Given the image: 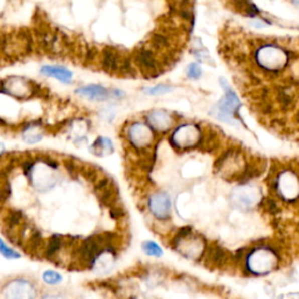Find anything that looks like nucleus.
Here are the masks:
<instances>
[{
	"mask_svg": "<svg viewBox=\"0 0 299 299\" xmlns=\"http://www.w3.org/2000/svg\"><path fill=\"white\" fill-rule=\"evenodd\" d=\"M296 2H297V3H298V4H299V0H296Z\"/></svg>",
	"mask_w": 299,
	"mask_h": 299,
	"instance_id": "obj_33",
	"label": "nucleus"
},
{
	"mask_svg": "<svg viewBox=\"0 0 299 299\" xmlns=\"http://www.w3.org/2000/svg\"><path fill=\"white\" fill-rule=\"evenodd\" d=\"M173 248L186 258H200L205 250V242L201 237L194 236L191 228H181L173 238Z\"/></svg>",
	"mask_w": 299,
	"mask_h": 299,
	"instance_id": "obj_4",
	"label": "nucleus"
},
{
	"mask_svg": "<svg viewBox=\"0 0 299 299\" xmlns=\"http://www.w3.org/2000/svg\"><path fill=\"white\" fill-rule=\"evenodd\" d=\"M75 92H76L78 96H81V97H84L89 99V101L94 102L106 101V99L110 97V95H111L108 89L99 84L85 85V87L78 88Z\"/></svg>",
	"mask_w": 299,
	"mask_h": 299,
	"instance_id": "obj_17",
	"label": "nucleus"
},
{
	"mask_svg": "<svg viewBox=\"0 0 299 299\" xmlns=\"http://www.w3.org/2000/svg\"><path fill=\"white\" fill-rule=\"evenodd\" d=\"M42 299H67L62 296H45Z\"/></svg>",
	"mask_w": 299,
	"mask_h": 299,
	"instance_id": "obj_30",
	"label": "nucleus"
},
{
	"mask_svg": "<svg viewBox=\"0 0 299 299\" xmlns=\"http://www.w3.org/2000/svg\"><path fill=\"white\" fill-rule=\"evenodd\" d=\"M221 85L224 89L223 97L220 99V102L213 110V113L216 116V118L223 120L226 123L235 124V118H236L238 109H240V99H238L236 92L229 87L226 80L221 78Z\"/></svg>",
	"mask_w": 299,
	"mask_h": 299,
	"instance_id": "obj_8",
	"label": "nucleus"
},
{
	"mask_svg": "<svg viewBox=\"0 0 299 299\" xmlns=\"http://www.w3.org/2000/svg\"><path fill=\"white\" fill-rule=\"evenodd\" d=\"M0 254H2L6 259H18L20 258V254L10 248L2 238H0Z\"/></svg>",
	"mask_w": 299,
	"mask_h": 299,
	"instance_id": "obj_27",
	"label": "nucleus"
},
{
	"mask_svg": "<svg viewBox=\"0 0 299 299\" xmlns=\"http://www.w3.org/2000/svg\"><path fill=\"white\" fill-rule=\"evenodd\" d=\"M39 85L27 78L19 76H11L0 83V92L12 96V97L25 99L37 95Z\"/></svg>",
	"mask_w": 299,
	"mask_h": 299,
	"instance_id": "obj_11",
	"label": "nucleus"
},
{
	"mask_svg": "<svg viewBox=\"0 0 299 299\" xmlns=\"http://www.w3.org/2000/svg\"><path fill=\"white\" fill-rule=\"evenodd\" d=\"M147 123L153 131L166 132L173 127L174 119L170 113L162 111V110H157V111H152L147 115Z\"/></svg>",
	"mask_w": 299,
	"mask_h": 299,
	"instance_id": "obj_16",
	"label": "nucleus"
},
{
	"mask_svg": "<svg viewBox=\"0 0 299 299\" xmlns=\"http://www.w3.org/2000/svg\"><path fill=\"white\" fill-rule=\"evenodd\" d=\"M23 219L24 214L19 209H12V211H10L5 216V219H4L6 229L14 230L17 227H20L21 222H23Z\"/></svg>",
	"mask_w": 299,
	"mask_h": 299,
	"instance_id": "obj_24",
	"label": "nucleus"
},
{
	"mask_svg": "<svg viewBox=\"0 0 299 299\" xmlns=\"http://www.w3.org/2000/svg\"><path fill=\"white\" fill-rule=\"evenodd\" d=\"M143 251L147 256H152V257H162L163 256V249L160 248L158 243L153 241H146L143 243Z\"/></svg>",
	"mask_w": 299,
	"mask_h": 299,
	"instance_id": "obj_25",
	"label": "nucleus"
},
{
	"mask_svg": "<svg viewBox=\"0 0 299 299\" xmlns=\"http://www.w3.org/2000/svg\"><path fill=\"white\" fill-rule=\"evenodd\" d=\"M207 262L213 266H223L228 261V254L219 245H213L208 248Z\"/></svg>",
	"mask_w": 299,
	"mask_h": 299,
	"instance_id": "obj_20",
	"label": "nucleus"
},
{
	"mask_svg": "<svg viewBox=\"0 0 299 299\" xmlns=\"http://www.w3.org/2000/svg\"><path fill=\"white\" fill-rule=\"evenodd\" d=\"M298 120H299V116H298Z\"/></svg>",
	"mask_w": 299,
	"mask_h": 299,
	"instance_id": "obj_34",
	"label": "nucleus"
},
{
	"mask_svg": "<svg viewBox=\"0 0 299 299\" xmlns=\"http://www.w3.org/2000/svg\"><path fill=\"white\" fill-rule=\"evenodd\" d=\"M4 152H5V147H4V145L0 143V156H2Z\"/></svg>",
	"mask_w": 299,
	"mask_h": 299,
	"instance_id": "obj_31",
	"label": "nucleus"
},
{
	"mask_svg": "<svg viewBox=\"0 0 299 299\" xmlns=\"http://www.w3.org/2000/svg\"><path fill=\"white\" fill-rule=\"evenodd\" d=\"M201 129L194 124H184L174 130L171 136V144L177 150H190L201 145Z\"/></svg>",
	"mask_w": 299,
	"mask_h": 299,
	"instance_id": "obj_10",
	"label": "nucleus"
},
{
	"mask_svg": "<svg viewBox=\"0 0 299 299\" xmlns=\"http://www.w3.org/2000/svg\"><path fill=\"white\" fill-rule=\"evenodd\" d=\"M275 191L285 202H294L299 199V176L291 169L279 171L275 177Z\"/></svg>",
	"mask_w": 299,
	"mask_h": 299,
	"instance_id": "obj_7",
	"label": "nucleus"
},
{
	"mask_svg": "<svg viewBox=\"0 0 299 299\" xmlns=\"http://www.w3.org/2000/svg\"><path fill=\"white\" fill-rule=\"evenodd\" d=\"M38 41L40 47L49 55L61 56L70 51L68 38L58 30L40 28L38 31Z\"/></svg>",
	"mask_w": 299,
	"mask_h": 299,
	"instance_id": "obj_6",
	"label": "nucleus"
},
{
	"mask_svg": "<svg viewBox=\"0 0 299 299\" xmlns=\"http://www.w3.org/2000/svg\"><path fill=\"white\" fill-rule=\"evenodd\" d=\"M32 49V38L27 31H17L0 35V52L7 59H20Z\"/></svg>",
	"mask_w": 299,
	"mask_h": 299,
	"instance_id": "obj_3",
	"label": "nucleus"
},
{
	"mask_svg": "<svg viewBox=\"0 0 299 299\" xmlns=\"http://www.w3.org/2000/svg\"><path fill=\"white\" fill-rule=\"evenodd\" d=\"M102 67L105 72L111 74H120L123 76H134L136 75V70L131 65L130 60L112 47L103 49Z\"/></svg>",
	"mask_w": 299,
	"mask_h": 299,
	"instance_id": "obj_9",
	"label": "nucleus"
},
{
	"mask_svg": "<svg viewBox=\"0 0 299 299\" xmlns=\"http://www.w3.org/2000/svg\"><path fill=\"white\" fill-rule=\"evenodd\" d=\"M279 263L276 249L269 245L252 248L245 256V269L250 275L265 276L273 271Z\"/></svg>",
	"mask_w": 299,
	"mask_h": 299,
	"instance_id": "obj_1",
	"label": "nucleus"
},
{
	"mask_svg": "<svg viewBox=\"0 0 299 299\" xmlns=\"http://www.w3.org/2000/svg\"><path fill=\"white\" fill-rule=\"evenodd\" d=\"M91 152H94V155L103 157L111 155L113 152V144L109 138L99 137L95 140V143L91 146Z\"/></svg>",
	"mask_w": 299,
	"mask_h": 299,
	"instance_id": "obj_22",
	"label": "nucleus"
},
{
	"mask_svg": "<svg viewBox=\"0 0 299 299\" xmlns=\"http://www.w3.org/2000/svg\"><path fill=\"white\" fill-rule=\"evenodd\" d=\"M173 88L170 87V85H166V84H157L155 87H151V88H147L146 90V94L150 96H158V95H164V94H167V92L172 91Z\"/></svg>",
	"mask_w": 299,
	"mask_h": 299,
	"instance_id": "obj_28",
	"label": "nucleus"
},
{
	"mask_svg": "<svg viewBox=\"0 0 299 299\" xmlns=\"http://www.w3.org/2000/svg\"><path fill=\"white\" fill-rule=\"evenodd\" d=\"M289 51L272 42L259 46L255 52L256 66L265 73L280 72L289 63Z\"/></svg>",
	"mask_w": 299,
	"mask_h": 299,
	"instance_id": "obj_2",
	"label": "nucleus"
},
{
	"mask_svg": "<svg viewBox=\"0 0 299 299\" xmlns=\"http://www.w3.org/2000/svg\"><path fill=\"white\" fill-rule=\"evenodd\" d=\"M42 137H44V133H42L41 126L38 125V123L28 124L23 130V138L28 144L38 143L42 139Z\"/></svg>",
	"mask_w": 299,
	"mask_h": 299,
	"instance_id": "obj_21",
	"label": "nucleus"
},
{
	"mask_svg": "<svg viewBox=\"0 0 299 299\" xmlns=\"http://www.w3.org/2000/svg\"><path fill=\"white\" fill-rule=\"evenodd\" d=\"M42 280L48 285H58L62 282V276L53 270H47L42 273Z\"/></svg>",
	"mask_w": 299,
	"mask_h": 299,
	"instance_id": "obj_26",
	"label": "nucleus"
},
{
	"mask_svg": "<svg viewBox=\"0 0 299 299\" xmlns=\"http://www.w3.org/2000/svg\"><path fill=\"white\" fill-rule=\"evenodd\" d=\"M127 139L134 148L145 150L155 143V132L147 124L136 122L127 129Z\"/></svg>",
	"mask_w": 299,
	"mask_h": 299,
	"instance_id": "obj_12",
	"label": "nucleus"
},
{
	"mask_svg": "<svg viewBox=\"0 0 299 299\" xmlns=\"http://www.w3.org/2000/svg\"><path fill=\"white\" fill-rule=\"evenodd\" d=\"M24 241H26V250L32 255H35L38 252L39 249L44 247V238H42L40 231L32 230L30 236L25 238Z\"/></svg>",
	"mask_w": 299,
	"mask_h": 299,
	"instance_id": "obj_23",
	"label": "nucleus"
},
{
	"mask_svg": "<svg viewBox=\"0 0 299 299\" xmlns=\"http://www.w3.org/2000/svg\"><path fill=\"white\" fill-rule=\"evenodd\" d=\"M134 299H152V298H147V297H137V298H134Z\"/></svg>",
	"mask_w": 299,
	"mask_h": 299,
	"instance_id": "obj_32",
	"label": "nucleus"
},
{
	"mask_svg": "<svg viewBox=\"0 0 299 299\" xmlns=\"http://www.w3.org/2000/svg\"><path fill=\"white\" fill-rule=\"evenodd\" d=\"M66 238H63L60 235H53L47 242V245L45 247L44 255L45 257L49 259V261L55 262L56 257H58L59 252L62 250L63 245H65Z\"/></svg>",
	"mask_w": 299,
	"mask_h": 299,
	"instance_id": "obj_19",
	"label": "nucleus"
},
{
	"mask_svg": "<svg viewBox=\"0 0 299 299\" xmlns=\"http://www.w3.org/2000/svg\"><path fill=\"white\" fill-rule=\"evenodd\" d=\"M248 164L244 155H242L237 150L230 148L221 156V158L216 163V167H218L219 173H221L227 179L240 181Z\"/></svg>",
	"mask_w": 299,
	"mask_h": 299,
	"instance_id": "obj_5",
	"label": "nucleus"
},
{
	"mask_svg": "<svg viewBox=\"0 0 299 299\" xmlns=\"http://www.w3.org/2000/svg\"><path fill=\"white\" fill-rule=\"evenodd\" d=\"M37 289L25 279H14L4 287L5 299H34Z\"/></svg>",
	"mask_w": 299,
	"mask_h": 299,
	"instance_id": "obj_13",
	"label": "nucleus"
},
{
	"mask_svg": "<svg viewBox=\"0 0 299 299\" xmlns=\"http://www.w3.org/2000/svg\"><path fill=\"white\" fill-rule=\"evenodd\" d=\"M202 70L198 63H191L187 68V76L192 80H199L201 77Z\"/></svg>",
	"mask_w": 299,
	"mask_h": 299,
	"instance_id": "obj_29",
	"label": "nucleus"
},
{
	"mask_svg": "<svg viewBox=\"0 0 299 299\" xmlns=\"http://www.w3.org/2000/svg\"><path fill=\"white\" fill-rule=\"evenodd\" d=\"M259 200L258 191L250 186L238 187L233 194V201L241 208H251Z\"/></svg>",
	"mask_w": 299,
	"mask_h": 299,
	"instance_id": "obj_15",
	"label": "nucleus"
},
{
	"mask_svg": "<svg viewBox=\"0 0 299 299\" xmlns=\"http://www.w3.org/2000/svg\"><path fill=\"white\" fill-rule=\"evenodd\" d=\"M40 72L42 75H45V76L55 78V80H59L60 82L66 84L72 83L73 81V73L70 72L68 68H66V67L44 66Z\"/></svg>",
	"mask_w": 299,
	"mask_h": 299,
	"instance_id": "obj_18",
	"label": "nucleus"
},
{
	"mask_svg": "<svg viewBox=\"0 0 299 299\" xmlns=\"http://www.w3.org/2000/svg\"><path fill=\"white\" fill-rule=\"evenodd\" d=\"M148 209L156 219L165 221L171 216V199L165 192H156L148 199Z\"/></svg>",
	"mask_w": 299,
	"mask_h": 299,
	"instance_id": "obj_14",
	"label": "nucleus"
}]
</instances>
